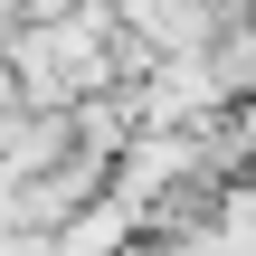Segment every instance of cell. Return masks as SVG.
<instances>
[{"label": "cell", "instance_id": "1", "mask_svg": "<svg viewBox=\"0 0 256 256\" xmlns=\"http://www.w3.org/2000/svg\"><path fill=\"white\" fill-rule=\"evenodd\" d=\"M133 28H152V48H200L218 28V0H124Z\"/></svg>", "mask_w": 256, "mask_h": 256}]
</instances>
